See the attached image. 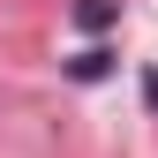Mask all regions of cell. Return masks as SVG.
<instances>
[{
  "instance_id": "obj_3",
  "label": "cell",
  "mask_w": 158,
  "mask_h": 158,
  "mask_svg": "<svg viewBox=\"0 0 158 158\" xmlns=\"http://www.w3.org/2000/svg\"><path fill=\"white\" fill-rule=\"evenodd\" d=\"M143 106H151V113H158V60H151V68H143Z\"/></svg>"
},
{
  "instance_id": "obj_1",
  "label": "cell",
  "mask_w": 158,
  "mask_h": 158,
  "mask_svg": "<svg viewBox=\"0 0 158 158\" xmlns=\"http://www.w3.org/2000/svg\"><path fill=\"white\" fill-rule=\"evenodd\" d=\"M68 15H75V30H90V38H106L113 23H121V0H75Z\"/></svg>"
},
{
  "instance_id": "obj_2",
  "label": "cell",
  "mask_w": 158,
  "mask_h": 158,
  "mask_svg": "<svg viewBox=\"0 0 158 158\" xmlns=\"http://www.w3.org/2000/svg\"><path fill=\"white\" fill-rule=\"evenodd\" d=\"M106 75H113V53H106V45H83V53L68 60V83H106Z\"/></svg>"
}]
</instances>
